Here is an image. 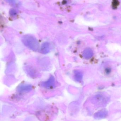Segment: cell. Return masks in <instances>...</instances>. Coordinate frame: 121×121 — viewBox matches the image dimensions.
Instances as JSON below:
<instances>
[{
	"mask_svg": "<svg viewBox=\"0 0 121 121\" xmlns=\"http://www.w3.org/2000/svg\"><path fill=\"white\" fill-rule=\"evenodd\" d=\"M31 85H23L20 86L18 88V90L20 91H28L31 89Z\"/></svg>",
	"mask_w": 121,
	"mask_h": 121,
	"instance_id": "277c9868",
	"label": "cell"
},
{
	"mask_svg": "<svg viewBox=\"0 0 121 121\" xmlns=\"http://www.w3.org/2000/svg\"><path fill=\"white\" fill-rule=\"evenodd\" d=\"M5 1L8 3L11 4H13L15 3V0H5Z\"/></svg>",
	"mask_w": 121,
	"mask_h": 121,
	"instance_id": "ba28073f",
	"label": "cell"
},
{
	"mask_svg": "<svg viewBox=\"0 0 121 121\" xmlns=\"http://www.w3.org/2000/svg\"><path fill=\"white\" fill-rule=\"evenodd\" d=\"M54 83L55 80L54 77H51L47 81L43 82L42 85L45 87L49 88L53 86L54 84Z\"/></svg>",
	"mask_w": 121,
	"mask_h": 121,
	"instance_id": "7a4b0ae2",
	"label": "cell"
},
{
	"mask_svg": "<svg viewBox=\"0 0 121 121\" xmlns=\"http://www.w3.org/2000/svg\"><path fill=\"white\" fill-rule=\"evenodd\" d=\"M50 50V46L49 43H45L41 47L40 52L43 54H47Z\"/></svg>",
	"mask_w": 121,
	"mask_h": 121,
	"instance_id": "3957f363",
	"label": "cell"
},
{
	"mask_svg": "<svg viewBox=\"0 0 121 121\" xmlns=\"http://www.w3.org/2000/svg\"><path fill=\"white\" fill-rule=\"evenodd\" d=\"M75 78L77 81H79L81 79L82 74L81 73L78 71H76L75 72Z\"/></svg>",
	"mask_w": 121,
	"mask_h": 121,
	"instance_id": "8992f818",
	"label": "cell"
},
{
	"mask_svg": "<svg viewBox=\"0 0 121 121\" xmlns=\"http://www.w3.org/2000/svg\"><path fill=\"white\" fill-rule=\"evenodd\" d=\"M17 11L15 9H12L10 10V14L11 16H15L17 15Z\"/></svg>",
	"mask_w": 121,
	"mask_h": 121,
	"instance_id": "52a82bcc",
	"label": "cell"
},
{
	"mask_svg": "<svg viewBox=\"0 0 121 121\" xmlns=\"http://www.w3.org/2000/svg\"><path fill=\"white\" fill-rule=\"evenodd\" d=\"M22 41L23 44L31 49L36 51L38 49V42L37 39L33 36L30 35L23 36L22 38Z\"/></svg>",
	"mask_w": 121,
	"mask_h": 121,
	"instance_id": "6da1fadb",
	"label": "cell"
},
{
	"mask_svg": "<svg viewBox=\"0 0 121 121\" xmlns=\"http://www.w3.org/2000/svg\"><path fill=\"white\" fill-rule=\"evenodd\" d=\"M84 57L86 59H89L91 58L92 55V52L90 49L86 50L84 52Z\"/></svg>",
	"mask_w": 121,
	"mask_h": 121,
	"instance_id": "5b68a950",
	"label": "cell"
}]
</instances>
